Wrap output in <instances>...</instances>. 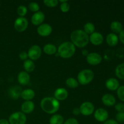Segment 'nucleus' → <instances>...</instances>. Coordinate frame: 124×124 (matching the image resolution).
Wrapping results in <instances>:
<instances>
[{"mask_svg": "<svg viewBox=\"0 0 124 124\" xmlns=\"http://www.w3.org/2000/svg\"><path fill=\"white\" fill-rule=\"evenodd\" d=\"M71 42L78 48H84L89 42V35H87L83 30L78 29L74 30L70 34Z\"/></svg>", "mask_w": 124, "mask_h": 124, "instance_id": "1", "label": "nucleus"}, {"mask_svg": "<svg viewBox=\"0 0 124 124\" xmlns=\"http://www.w3.org/2000/svg\"><path fill=\"white\" fill-rule=\"evenodd\" d=\"M40 107L45 113L53 115L59 110L60 102L54 97H46L41 101Z\"/></svg>", "mask_w": 124, "mask_h": 124, "instance_id": "2", "label": "nucleus"}, {"mask_svg": "<svg viewBox=\"0 0 124 124\" xmlns=\"http://www.w3.org/2000/svg\"><path fill=\"white\" fill-rule=\"evenodd\" d=\"M75 52L76 47L70 41H66L59 45L57 53L62 58L69 59L75 54Z\"/></svg>", "mask_w": 124, "mask_h": 124, "instance_id": "3", "label": "nucleus"}, {"mask_svg": "<svg viewBox=\"0 0 124 124\" xmlns=\"http://www.w3.org/2000/svg\"><path fill=\"white\" fill-rule=\"evenodd\" d=\"M94 74L92 70L90 69H84L80 71L78 75V81L79 84L85 85L90 83L93 80Z\"/></svg>", "mask_w": 124, "mask_h": 124, "instance_id": "4", "label": "nucleus"}, {"mask_svg": "<svg viewBox=\"0 0 124 124\" xmlns=\"http://www.w3.org/2000/svg\"><path fill=\"white\" fill-rule=\"evenodd\" d=\"M27 116L21 111H16L12 113L8 118L9 124H25Z\"/></svg>", "mask_w": 124, "mask_h": 124, "instance_id": "5", "label": "nucleus"}, {"mask_svg": "<svg viewBox=\"0 0 124 124\" xmlns=\"http://www.w3.org/2000/svg\"><path fill=\"white\" fill-rule=\"evenodd\" d=\"M29 26V22L25 17H18L14 23V28L18 32H23L27 30Z\"/></svg>", "mask_w": 124, "mask_h": 124, "instance_id": "6", "label": "nucleus"}, {"mask_svg": "<svg viewBox=\"0 0 124 124\" xmlns=\"http://www.w3.org/2000/svg\"><path fill=\"white\" fill-rule=\"evenodd\" d=\"M28 57L31 61H36L39 59L42 54V49L38 45H33L29 49L27 52Z\"/></svg>", "mask_w": 124, "mask_h": 124, "instance_id": "7", "label": "nucleus"}, {"mask_svg": "<svg viewBox=\"0 0 124 124\" xmlns=\"http://www.w3.org/2000/svg\"><path fill=\"white\" fill-rule=\"evenodd\" d=\"M79 110L80 112L82 115L88 116L94 112V106L91 102H84L81 105Z\"/></svg>", "mask_w": 124, "mask_h": 124, "instance_id": "8", "label": "nucleus"}, {"mask_svg": "<svg viewBox=\"0 0 124 124\" xmlns=\"http://www.w3.org/2000/svg\"><path fill=\"white\" fill-rule=\"evenodd\" d=\"M87 62L92 65H99L102 61V57L100 54L96 52L89 53L86 56Z\"/></svg>", "mask_w": 124, "mask_h": 124, "instance_id": "9", "label": "nucleus"}, {"mask_svg": "<svg viewBox=\"0 0 124 124\" xmlns=\"http://www.w3.org/2000/svg\"><path fill=\"white\" fill-rule=\"evenodd\" d=\"M52 27L47 23H42L38 26L37 28L38 34L42 37H47L50 35L52 33Z\"/></svg>", "mask_w": 124, "mask_h": 124, "instance_id": "10", "label": "nucleus"}, {"mask_svg": "<svg viewBox=\"0 0 124 124\" xmlns=\"http://www.w3.org/2000/svg\"><path fill=\"white\" fill-rule=\"evenodd\" d=\"M108 113L105 109L100 108L97 109L94 112V117L97 121L99 122H104L108 120Z\"/></svg>", "mask_w": 124, "mask_h": 124, "instance_id": "11", "label": "nucleus"}, {"mask_svg": "<svg viewBox=\"0 0 124 124\" xmlns=\"http://www.w3.org/2000/svg\"><path fill=\"white\" fill-rule=\"evenodd\" d=\"M89 42L94 46L101 45L104 42V36L101 33L94 31L89 36Z\"/></svg>", "mask_w": 124, "mask_h": 124, "instance_id": "12", "label": "nucleus"}, {"mask_svg": "<svg viewBox=\"0 0 124 124\" xmlns=\"http://www.w3.org/2000/svg\"><path fill=\"white\" fill-rule=\"evenodd\" d=\"M45 19V15L42 12H39L34 13L31 17V23L35 26H39L43 23Z\"/></svg>", "mask_w": 124, "mask_h": 124, "instance_id": "13", "label": "nucleus"}, {"mask_svg": "<svg viewBox=\"0 0 124 124\" xmlns=\"http://www.w3.org/2000/svg\"><path fill=\"white\" fill-rule=\"evenodd\" d=\"M35 105L34 102L31 101H24L21 105V112L25 114H30L33 111L35 110Z\"/></svg>", "mask_w": 124, "mask_h": 124, "instance_id": "14", "label": "nucleus"}, {"mask_svg": "<svg viewBox=\"0 0 124 124\" xmlns=\"http://www.w3.org/2000/svg\"><path fill=\"white\" fill-rule=\"evenodd\" d=\"M69 96L67 90L64 88H58L54 91V98L58 101H64Z\"/></svg>", "mask_w": 124, "mask_h": 124, "instance_id": "15", "label": "nucleus"}, {"mask_svg": "<svg viewBox=\"0 0 124 124\" xmlns=\"http://www.w3.org/2000/svg\"><path fill=\"white\" fill-rule=\"evenodd\" d=\"M105 87L110 91H115L118 89L120 87L119 82L118 80L114 78H110L108 79L105 82Z\"/></svg>", "mask_w": 124, "mask_h": 124, "instance_id": "16", "label": "nucleus"}, {"mask_svg": "<svg viewBox=\"0 0 124 124\" xmlns=\"http://www.w3.org/2000/svg\"><path fill=\"white\" fill-rule=\"evenodd\" d=\"M17 79L19 84L22 85H26L30 82V76L26 71H21L18 75Z\"/></svg>", "mask_w": 124, "mask_h": 124, "instance_id": "17", "label": "nucleus"}, {"mask_svg": "<svg viewBox=\"0 0 124 124\" xmlns=\"http://www.w3.org/2000/svg\"><path fill=\"white\" fill-rule=\"evenodd\" d=\"M102 102L103 104L107 107H112L116 104V98L113 94L107 93L102 97Z\"/></svg>", "mask_w": 124, "mask_h": 124, "instance_id": "18", "label": "nucleus"}, {"mask_svg": "<svg viewBox=\"0 0 124 124\" xmlns=\"http://www.w3.org/2000/svg\"><path fill=\"white\" fill-rule=\"evenodd\" d=\"M35 96V92L33 90L28 88L22 91L21 93V97L23 99L25 100V101H31Z\"/></svg>", "mask_w": 124, "mask_h": 124, "instance_id": "19", "label": "nucleus"}, {"mask_svg": "<svg viewBox=\"0 0 124 124\" xmlns=\"http://www.w3.org/2000/svg\"><path fill=\"white\" fill-rule=\"evenodd\" d=\"M106 42L109 46L115 47L118 44L119 37L116 34L110 33L108 34L106 37Z\"/></svg>", "mask_w": 124, "mask_h": 124, "instance_id": "20", "label": "nucleus"}, {"mask_svg": "<svg viewBox=\"0 0 124 124\" xmlns=\"http://www.w3.org/2000/svg\"><path fill=\"white\" fill-rule=\"evenodd\" d=\"M43 51L47 55H53V54H56L58 51V48L56 47L55 45L49 43L47 44L44 46Z\"/></svg>", "mask_w": 124, "mask_h": 124, "instance_id": "21", "label": "nucleus"}, {"mask_svg": "<svg viewBox=\"0 0 124 124\" xmlns=\"http://www.w3.org/2000/svg\"><path fill=\"white\" fill-rule=\"evenodd\" d=\"M22 90L20 87L18 86H15L12 87L9 90V95L10 98L13 99H17L21 96V93L22 92Z\"/></svg>", "mask_w": 124, "mask_h": 124, "instance_id": "22", "label": "nucleus"}, {"mask_svg": "<svg viewBox=\"0 0 124 124\" xmlns=\"http://www.w3.org/2000/svg\"><path fill=\"white\" fill-rule=\"evenodd\" d=\"M110 29L113 33L119 34L123 30V25L119 21H113L110 24Z\"/></svg>", "mask_w": 124, "mask_h": 124, "instance_id": "23", "label": "nucleus"}, {"mask_svg": "<svg viewBox=\"0 0 124 124\" xmlns=\"http://www.w3.org/2000/svg\"><path fill=\"white\" fill-rule=\"evenodd\" d=\"M23 68L25 70V71L27 72L28 73L33 72L35 69V63L33 62V61L28 59L23 63Z\"/></svg>", "mask_w": 124, "mask_h": 124, "instance_id": "24", "label": "nucleus"}, {"mask_svg": "<svg viewBox=\"0 0 124 124\" xmlns=\"http://www.w3.org/2000/svg\"><path fill=\"white\" fill-rule=\"evenodd\" d=\"M64 122V117L62 115L59 114L53 115L49 120L50 124H63Z\"/></svg>", "mask_w": 124, "mask_h": 124, "instance_id": "25", "label": "nucleus"}, {"mask_svg": "<svg viewBox=\"0 0 124 124\" xmlns=\"http://www.w3.org/2000/svg\"><path fill=\"white\" fill-rule=\"evenodd\" d=\"M65 84L70 88H76L79 86L78 81L74 78L70 77L65 81Z\"/></svg>", "mask_w": 124, "mask_h": 124, "instance_id": "26", "label": "nucleus"}, {"mask_svg": "<svg viewBox=\"0 0 124 124\" xmlns=\"http://www.w3.org/2000/svg\"><path fill=\"white\" fill-rule=\"evenodd\" d=\"M115 74L119 79L124 80V63L119 64L116 67Z\"/></svg>", "mask_w": 124, "mask_h": 124, "instance_id": "27", "label": "nucleus"}, {"mask_svg": "<svg viewBox=\"0 0 124 124\" xmlns=\"http://www.w3.org/2000/svg\"><path fill=\"white\" fill-rule=\"evenodd\" d=\"M83 30L87 35H91L95 31V25L93 23L88 22L85 24Z\"/></svg>", "mask_w": 124, "mask_h": 124, "instance_id": "28", "label": "nucleus"}, {"mask_svg": "<svg viewBox=\"0 0 124 124\" xmlns=\"http://www.w3.org/2000/svg\"><path fill=\"white\" fill-rule=\"evenodd\" d=\"M16 12L19 17H24L27 13V8L25 6L21 5L17 8Z\"/></svg>", "mask_w": 124, "mask_h": 124, "instance_id": "29", "label": "nucleus"}, {"mask_svg": "<svg viewBox=\"0 0 124 124\" xmlns=\"http://www.w3.org/2000/svg\"><path fill=\"white\" fill-rule=\"evenodd\" d=\"M70 9V5L67 1H64L60 4V10L63 13H67Z\"/></svg>", "mask_w": 124, "mask_h": 124, "instance_id": "30", "label": "nucleus"}, {"mask_svg": "<svg viewBox=\"0 0 124 124\" xmlns=\"http://www.w3.org/2000/svg\"><path fill=\"white\" fill-rule=\"evenodd\" d=\"M44 4L47 7L53 8V7H55L58 6L59 4V1L58 0H44Z\"/></svg>", "mask_w": 124, "mask_h": 124, "instance_id": "31", "label": "nucleus"}, {"mask_svg": "<svg viewBox=\"0 0 124 124\" xmlns=\"http://www.w3.org/2000/svg\"><path fill=\"white\" fill-rule=\"evenodd\" d=\"M29 9L30 10L31 12H39L40 9L39 5L36 2H31L29 4Z\"/></svg>", "mask_w": 124, "mask_h": 124, "instance_id": "32", "label": "nucleus"}, {"mask_svg": "<svg viewBox=\"0 0 124 124\" xmlns=\"http://www.w3.org/2000/svg\"><path fill=\"white\" fill-rule=\"evenodd\" d=\"M117 96L121 101L124 102V85L120 86L117 90Z\"/></svg>", "mask_w": 124, "mask_h": 124, "instance_id": "33", "label": "nucleus"}, {"mask_svg": "<svg viewBox=\"0 0 124 124\" xmlns=\"http://www.w3.org/2000/svg\"><path fill=\"white\" fill-rule=\"evenodd\" d=\"M116 121L119 123L124 122V112L117 113L116 115Z\"/></svg>", "mask_w": 124, "mask_h": 124, "instance_id": "34", "label": "nucleus"}, {"mask_svg": "<svg viewBox=\"0 0 124 124\" xmlns=\"http://www.w3.org/2000/svg\"><path fill=\"white\" fill-rule=\"evenodd\" d=\"M115 108L118 113L124 112V104L122 102H119L115 105Z\"/></svg>", "mask_w": 124, "mask_h": 124, "instance_id": "35", "label": "nucleus"}, {"mask_svg": "<svg viewBox=\"0 0 124 124\" xmlns=\"http://www.w3.org/2000/svg\"><path fill=\"white\" fill-rule=\"evenodd\" d=\"M19 57L20 58L21 60L22 61H26L28 59V54L27 52H21L19 54Z\"/></svg>", "mask_w": 124, "mask_h": 124, "instance_id": "36", "label": "nucleus"}, {"mask_svg": "<svg viewBox=\"0 0 124 124\" xmlns=\"http://www.w3.org/2000/svg\"><path fill=\"white\" fill-rule=\"evenodd\" d=\"M63 124H79L78 121L75 118H69L65 121Z\"/></svg>", "mask_w": 124, "mask_h": 124, "instance_id": "37", "label": "nucleus"}, {"mask_svg": "<svg viewBox=\"0 0 124 124\" xmlns=\"http://www.w3.org/2000/svg\"><path fill=\"white\" fill-rule=\"evenodd\" d=\"M119 39L121 41V42L122 44H124V29H123L122 31L119 33Z\"/></svg>", "mask_w": 124, "mask_h": 124, "instance_id": "38", "label": "nucleus"}, {"mask_svg": "<svg viewBox=\"0 0 124 124\" xmlns=\"http://www.w3.org/2000/svg\"><path fill=\"white\" fill-rule=\"evenodd\" d=\"M104 124H119L116 120L114 119H108L105 122H104Z\"/></svg>", "mask_w": 124, "mask_h": 124, "instance_id": "39", "label": "nucleus"}, {"mask_svg": "<svg viewBox=\"0 0 124 124\" xmlns=\"http://www.w3.org/2000/svg\"><path fill=\"white\" fill-rule=\"evenodd\" d=\"M73 114L75 116H78L79 114H81V112H80V110L79 108H75L73 110Z\"/></svg>", "mask_w": 124, "mask_h": 124, "instance_id": "40", "label": "nucleus"}, {"mask_svg": "<svg viewBox=\"0 0 124 124\" xmlns=\"http://www.w3.org/2000/svg\"><path fill=\"white\" fill-rule=\"evenodd\" d=\"M0 124H9V122L7 119H0Z\"/></svg>", "mask_w": 124, "mask_h": 124, "instance_id": "41", "label": "nucleus"}, {"mask_svg": "<svg viewBox=\"0 0 124 124\" xmlns=\"http://www.w3.org/2000/svg\"><path fill=\"white\" fill-rule=\"evenodd\" d=\"M82 54H83L84 56H87L88 55V53H89L88 52V51L86 50H82Z\"/></svg>", "mask_w": 124, "mask_h": 124, "instance_id": "42", "label": "nucleus"}, {"mask_svg": "<svg viewBox=\"0 0 124 124\" xmlns=\"http://www.w3.org/2000/svg\"><path fill=\"white\" fill-rule=\"evenodd\" d=\"M0 6H1V3H0Z\"/></svg>", "mask_w": 124, "mask_h": 124, "instance_id": "43", "label": "nucleus"}]
</instances>
